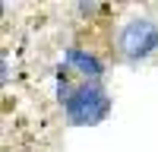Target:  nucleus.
<instances>
[{
	"label": "nucleus",
	"instance_id": "3",
	"mask_svg": "<svg viewBox=\"0 0 158 152\" xmlns=\"http://www.w3.org/2000/svg\"><path fill=\"white\" fill-rule=\"evenodd\" d=\"M67 63H70V67H76V70H82L85 76H92V79L101 76V70H104L98 57H92V54H85V51H79V48L67 51Z\"/></svg>",
	"mask_w": 158,
	"mask_h": 152
},
{
	"label": "nucleus",
	"instance_id": "2",
	"mask_svg": "<svg viewBox=\"0 0 158 152\" xmlns=\"http://www.w3.org/2000/svg\"><path fill=\"white\" fill-rule=\"evenodd\" d=\"M120 48H123V54L127 57H149L152 51L158 48V25L149 22V19H133V22H127L123 25V32H120Z\"/></svg>",
	"mask_w": 158,
	"mask_h": 152
},
{
	"label": "nucleus",
	"instance_id": "1",
	"mask_svg": "<svg viewBox=\"0 0 158 152\" xmlns=\"http://www.w3.org/2000/svg\"><path fill=\"white\" fill-rule=\"evenodd\" d=\"M67 117L73 120V124H98V120H104V114H108V108H111V98H108V92L98 86V82H82V86H76L73 92L67 95Z\"/></svg>",
	"mask_w": 158,
	"mask_h": 152
}]
</instances>
